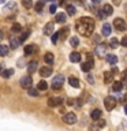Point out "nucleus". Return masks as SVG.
<instances>
[{
	"label": "nucleus",
	"instance_id": "1",
	"mask_svg": "<svg viewBox=\"0 0 127 131\" xmlns=\"http://www.w3.org/2000/svg\"><path fill=\"white\" fill-rule=\"evenodd\" d=\"M77 31L83 37H90L94 31V19L89 16H82L79 20H77Z\"/></svg>",
	"mask_w": 127,
	"mask_h": 131
},
{
	"label": "nucleus",
	"instance_id": "2",
	"mask_svg": "<svg viewBox=\"0 0 127 131\" xmlns=\"http://www.w3.org/2000/svg\"><path fill=\"white\" fill-rule=\"evenodd\" d=\"M63 83H64V77L63 75H57L52 79V89L59 90V89H61Z\"/></svg>",
	"mask_w": 127,
	"mask_h": 131
},
{
	"label": "nucleus",
	"instance_id": "3",
	"mask_svg": "<svg viewBox=\"0 0 127 131\" xmlns=\"http://www.w3.org/2000/svg\"><path fill=\"white\" fill-rule=\"evenodd\" d=\"M104 105H105V109H108V111H112L115 106H116V100H115V97H105L104 98Z\"/></svg>",
	"mask_w": 127,
	"mask_h": 131
},
{
	"label": "nucleus",
	"instance_id": "4",
	"mask_svg": "<svg viewBox=\"0 0 127 131\" xmlns=\"http://www.w3.org/2000/svg\"><path fill=\"white\" fill-rule=\"evenodd\" d=\"M113 26L116 27L119 31H124L126 29H127V23H126V20H124V19L116 18V19L113 20Z\"/></svg>",
	"mask_w": 127,
	"mask_h": 131
},
{
	"label": "nucleus",
	"instance_id": "5",
	"mask_svg": "<svg viewBox=\"0 0 127 131\" xmlns=\"http://www.w3.org/2000/svg\"><path fill=\"white\" fill-rule=\"evenodd\" d=\"M31 83H33V79H31V77L30 75H27V77H23L22 79L19 81V85H20V88H23V89H30L31 88Z\"/></svg>",
	"mask_w": 127,
	"mask_h": 131
},
{
	"label": "nucleus",
	"instance_id": "6",
	"mask_svg": "<svg viewBox=\"0 0 127 131\" xmlns=\"http://www.w3.org/2000/svg\"><path fill=\"white\" fill-rule=\"evenodd\" d=\"M63 122L66 123V124H74V123L77 122V115L74 112H68L66 113L63 116Z\"/></svg>",
	"mask_w": 127,
	"mask_h": 131
},
{
	"label": "nucleus",
	"instance_id": "7",
	"mask_svg": "<svg viewBox=\"0 0 127 131\" xmlns=\"http://www.w3.org/2000/svg\"><path fill=\"white\" fill-rule=\"evenodd\" d=\"M40 75L43 78L51 77L52 75V67H49V66H44V67H41L40 68Z\"/></svg>",
	"mask_w": 127,
	"mask_h": 131
},
{
	"label": "nucleus",
	"instance_id": "8",
	"mask_svg": "<svg viewBox=\"0 0 127 131\" xmlns=\"http://www.w3.org/2000/svg\"><path fill=\"white\" fill-rule=\"evenodd\" d=\"M53 30H55V25H53V22H48L44 26V34L45 36H53Z\"/></svg>",
	"mask_w": 127,
	"mask_h": 131
},
{
	"label": "nucleus",
	"instance_id": "9",
	"mask_svg": "<svg viewBox=\"0 0 127 131\" xmlns=\"http://www.w3.org/2000/svg\"><path fill=\"white\" fill-rule=\"evenodd\" d=\"M61 102H63V98L61 97H51L48 100V105L49 106H57V105H60Z\"/></svg>",
	"mask_w": 127,
	"mask_h": 131
},
{
	"label": "nucleus",
	"instance_id": "10",
	"mask_svg": "<svg viewBox=\"0 0 127 131\" xmlns=\"http://www.w3.org/2000/svg\"><path fill=\"white\" fill-rule=\"evenodd\" d=\"M105 49H107L105 45L104 44H100V45H97V47H96V53H97L98 56H104V55L107 56L108 53L105 52Z\"/></svg>",
	"mask_w": 127,
	"mask_h": 131
},
{
	"label": "nucleus",
	"instance_id": "11",
	"mask_svg": "<svg viewBox=\"0 0 127 131\" xmlns=\"http://www.w3.org/2000/svg\"><path fill=\"white\" fill-rule=\"evenodd\" d=\"M37 66H38V63H37L36 60H33V61H30V63L27 64V72L29 74H33V72H36V70H37Z\"/></svg>",
	"mask_w": 127,
	"mask_h": 131
},
{
	"label": "nucleus",
	"instance_id": "12",
	"mask_svg": "<svg viewBox=\"0 0 127 131\" xmlns=\"http://www.w3.org/2000/svg\"><path fill=\"white\" fill-rule=\"evenodd\" d=\"M68 83L71 85L72 88H75V89L81 88V82H79V79H77L75 77H70L68 78Z\"/></svg>",
	"mask_w": 127,
	"mask_h": 131
},
{
	"label": "nucleus",
	"instance_id": "13",
	"mask_svg": "<svg viewBox=\"0 0 127 131\" xmlns=\"http://www.w3.org/2000/svg\"><path fill=\"white\" fill-rule=\"evenodd\" d=\"M55 20H56L57 23H64L66 20H67V15H66L64 12H59V14H56Z\"/></svg>",
	"mask_w": 127,
	"mask_h": 131
},
{
	"label": "nucleus",
	"instance_id": "14",
	"mask_svg": "<svg viewBox=\"0 0 127 131\" xmlns=\"http://www.w3.org/2000/svg\"><path fill=\"white\" fill-rule=\"evenodd\" d=\"M19 44H20L19 38H16V37H11L10 38V48L11 49H16L19 47Z\"/></svg>",
	"mask_w": 127,
	"mask_h": 131
},
{
	"label": "nucleus",
	"instance_id": "15",
	"mask_svg": "<svg viewBox=\"0 0 127 131\" xmlns=\"http://www.w3.org/2000/svg\"><path fill=\"white\" fill-rule=\"evenodd\" d=\"M102 12L107 15V16H109V15H112V12H113V8L111 4H104L102 6Z\"/></svg>",
	"mask_w": 127,
	"mask_h": 131
},
{
	"label": "nucleus",
	"instance_id": "16",
	"mask_svg": "<svg viewBox=\"0 0 127 131\" xmlns=\"http://www.w3.org/2000/svg\"><path fill=\"white\" fill-rule=\"evenodd\" d=\"M81 68H82V71H85V72L90 71V70L93 68V61H85V63H82Z\"/></svg>",
	"mask_w": 127,
	"mask_h": 131
},
{
	"label": "nucleus",
	"instance_id": "17",
	"mask_svg": "<svg viewBox=\"0 0 127 131\" xmlns=\"http://www.w3.org/2000/svg\"><path fill=\"white\" fill-rule=\"evenodd\" d=\"M70 60H71L72 63H79V61H81V55L78 52L70 53Z\"/></svg>",
	"mask_w": 127,
	"mask_h": 131
},
{
	"label": "nucleus",
	"instance_id": "18",
	"mask_svg": "<svg viewBox=\"0 0 127 131\" xmlns=\"http://www.w3.org/2000/svg\"><path fill=\"white\" fill-rule=\"evenodd\" d=\"M36 51V47L34 45H26V47H25V49H23V53H25V56H29V55H31L33 52Z\"/></svg>",
	"mask_w": 127,
	"mask_h": 131
},
{
	"label": "nucleus",
	"instance_id": "19",
	"mask_svg": "<svg viewBox=\"0 0 127 131\" xmlns=\"http://www.w3.org/2000/svg\"><path fill=\"white\" fill-rule=\"evenodd\" d=\"M113 81V74L111 71H105L104 72V82L105 83H111Z\"/></svg>",
	"mask_w": 127,
	"mask_h": 131
},
{
	"label": "nucleus",
	"instance_id": "20",
	"mask_svg": "<svg viewBox=\"0 0 127 131\" xmlns=\"http://www.w3.org/2000/svg\"><path fill=\"white\" fill-rule=\"evenodd\" d=\"M102 36H105V37H108L111 34V25L109 23H104L102 25Z\"/></svg>",
	"mask_w": 127,
	"mask_h": 131
},
{
	"label": "nucleus",
	"instance_id": "21",
	"mask_svg": "<svg viewBox=\"0 0 127 131\" xmlns=\"http://www.w3.org/2000/svg\"><path fill=\"white\" fill-rule=\"evenodd\" d=\"M90 116H92L93 120H100V117H101V109H94L92 113H90Z\"/></svg>",
	"mask_w": 127,
	"mask_h": 131
},
{
	"label": "nucleus",
	"instance_id": "22",
	"mask_svg": "<svg viewBox=\"0 0 127 131\" xmlns=\"http://www.w3.org/2000/svg\"><path fill=\"white\" fill-rule=\"evenodd\" d=\"M44 60H45V63H47V64H52L53 60H55V57H53V55H52L51 52H48V53H45Z\"/></svg>",
	"mask_w": 127,
	"mask_h": 131
},
{
	"label": "nucleus",
	"instance_id": "23",
	"mask_svg": "<svg viewBox=\"0 0 127 131\" xmlns=\"http://www.w3.org/2000/svg\"><path fill=\"white\" fill-rule=\"evenodd\" d=\"M105 59H107V61H108L109 64H112V66L118 63V57L115 56V55H107Z\"/></svg>",
	"mask_w": 127,
	"mask_h": 131
},
{
	"label": "nucleus",
	"instance_id": "24",
	"mask_svg": "<svg viewBox=\"0 0 127 131\" xmlns=\"http://www.w3.org/2000/svg\"><path fill=\"white\" fill-rule=\"evenodd\" d=\"M8 51H10V48L7 45H0V56H7Z\"/></svg>",
	"mask_w": 127,
	"mask_h": 131
},
{
	"label": "nucleus",
	"instance_id": "25",
	"mask_svg": "<svg viewBox=\"0 0 127 131\" xmlns=\"http://www.w3.org/2000/svg\"><path fill=\"white\" fill-rule=\"evenodd\" d=\"M37 89L38 90H47L48 89V83H47V81H40L38 82V85H37Z\"/></svg>",
	"mask_w": 127,
	"mask_h": 131
},
{
	"label": "nucleus",
	"instance_id": "26",
	"mask_svg": "<svg viewBox=\"0 0 127 131\" xmlns=\"http://www.w3.org/2000/svg\"><path fill=\"white\" fill-rule=\"evenodd\" d=\"M70 44H71V47H74V48H77L78 45H79V38H78V37H71V38H70Z\"/></svg>",
	"mask_w": 127,
	"mask_h": 131
},
{
	"label": "nucleus",
	"instance_id": "27",
	"mask_svg": "<svg viewBox=\"0 0 127 131\" xmlns=\"http://www.w3.org/2000/svg\"><path fill=\"white\" fill-rule=\"evenodd\" d=\"M118 47H119V41H118V38H115V37H112V40L109 41V48L116 49Z\"/></svg>",
	"mask_w": 127,
	"mask_h": 131
},
{
	"label": "nucleus",
	"instance_id": "28",
	"mask_svg": "<svg viewBox=\"0 0 127 131\" xmlns=\"http://www.w3.org/2000/svg\"><path fill=\"white\" fill-rule=\"evenodd\" d=\"M2 75H3V78H10L11 75H14V70H12V68H8V70H4V71H3V74H2Z\"/></svg>",
	"mask_w": 127,
	"mask_h": 131
},
{
	"label": "nucleus",
	"instance_id": "29",
	"mask_svg": "<svg viewBox=\"0 0 127 131\" xmlns=\"http://www.w3.org/2000/svg\"><path fill=\"white\" fill-rule=\"evenodd\" d=\"M29 34H30V31H29V30H25V31H22V33H20V37H19V41H20V44H22L23 41L27 38V37H29Z\"/></svg>",
	"mask_w": 127,
	"mask_h": 131
},
{
	"label": "nucleus",
	"instance_id": "30",
	"mask_svg": "<svg viewBox=\"0 0 127 131\" xmlns=\"http://www.w3.org/2000/svg\"><path fill=\"white\" fill-rule=\"evenodd\" d=\"M27 94H29V96H31V97H37V96H38V89L30 88V89L27 90Z\"/></svg>",
	"mask_w": 127,
	"mask_h": 131
},
{
	"label": "nucleus",
	"instance_id": "31",
	"mask_svg": "<svg viewBox=\"0 0 127 131\" xmlns=\"http://www.w3.org/2000/svg\"><path fill=\"white\" fill-rule=\"evenodd\" d=\"M122 86H123L122 82H113L112 90H115V92H120V90H122Z\"/></svg>",
	"mask_w": 127,
	"mask_h": 131
},
{
	"label": "nucleus",
	"instance_id": "32",
	"mask_svg": "<svg viewBox=\"0 0 127 131\" xmlns=\"http://www.w3.org/2000/svg\"><path fill=\"white\" fill-rule=\"evenodd\" d=\"M20 30H22V26H20L19 23H14V25H12V27H11L12 33H19Z\"/></svg>",
	"mask_w": 127,
	"mask_h": 131
},
{
	"label": "nucleus",
	"instance_id": "33",
	"mask_svg": "<svg viewBox=\"0 0 127 131\" xmlns=\"http://www.w3.org/2000/svg\"><path fill=\"white\" fill-rule=\"evenodd\" d=\"M34 8H36L37 12H41V11H43V8H44V2H37L34 4Z\"/></svg>",
	"mask_w": 127,
	"mask_h": 131
},
{
	"label": "nucleus",
	"instance_id": "34",
	"mask_svg": "<svg viewBox=\"0 0 127 131\" xmlns=\"http://www.w3.org/2000/svg\"><path fill=\"white\" fill-rule=\"evenodd\" d=\"M67 12H68V15H75L77 10H75V7H74V6L68 4V6H67Z\"/></svg>",
	"mask_w": 127,
	"mask_h": 131
},
{
	"label": "nucleus",
	"instance_id": "35",
	"mask_svg": "<svg viewBox=\"0 0 127 131\" xmlns=\"http://www.w3.org/2000/svg\"><path fill=\"white\" fill-rule=\"evenodd\" d=\"M68 30H70L68 27H64V29H61V30L59 31V36H60V38H66V36H67Z\"/></svg>",
	"mask_w": 127,
	"mask_h": 131
},
{
	"label": "nucleus",
	"instance_id": "36",
	"mask_svg": "<svg viewBox=\"0 0 127 131\" xmlns=\"http://www.w3.org/2000/svg\"><path fill=\"white\" fill-rule=\"evenodd\" d=\"M60 38V36H59V31H57V33H53V36H52V44H56L57 42V40H59Z\"/></svg>",
	"mask_w": 127,
	"mask_h": 131
},
{
	"label": "nucleus",
	"instance_id": "37",
	"mask_svg": "<svg viewBox=\"0 0 127 131\" xmlns=\"http://www.w3.org/2000/svg\"><path fill=\"white\" fill-rule=\"evenodd\" d=\"M22 4H23V7H26V8H31L33 7V3L30 2V0H23Z\"/></svg>",
	"mask_w": 127,
	"mask_h": 131
},
{
	"label": "nucleus",
	"instance_id": "38",
	"mask_svg": "<svg viewBox=\"0 0 127 131\" xmlns=\"http://www.w3.org/2000/svg\"><path fill=\"white\" fill-rule=\"evenodd\" d=\"M49 12H51V14H56V4L55 3L51 4V7H49Z\"/></svg>",
	"mask_w": 127,
	"mask_h": 131
},
{
	"label": "nucleus",
	"instance_id": "39",
	"mask_svg": "<svg viewBox=\"0 0 127 131\" xmlns=\"http://www.w3.org/2000/svg\"><path fill=\"white\" fill-rule=\"evenodd\" d=\"M120 45H122V47H126V48H127V36L122 38V41H120Z\"/></svg>",
	"mask_w": 127,
	"mask_h": 131
},
{
	"label": "nucleus",
	"instance_id": "40",
	"mask_svg": "<svg viewBox=\"0 0 127 131\" xmlns=\"http://www.w3.org/2000/svg\"><path fill=\"white\" fill-rule=\"evenodd\" d=\"M15 8V3H8L6 6V10H14Z\"/></svg>",
	"mask_w": 127,
	"mask_h": 131
},
{
	"label": "nucleus",
	"instance_id": "41",
	"mask_svg": "<svg viewBox=\"0 0 127 131\" xmlns=\"http://www.w3.org/2000/svg\"><path fill=\"white\" fill-rule=\"evenodd\" d=\"M97 15H98V18H101V19H104L105 16H107L104 12H102V10H98V11H97Z\"/></svg>",
	"mask_w": 127,
	"mask_h": 131
},
{
	"label": "nucleus",
	"instance_id": "42",
	"mask_svg": "<svg viewBox=\"0 0 127 131\" xmlns=\"http://www.w3.org/2000/svg\"><path fill=\"white\" fill-rule=\"evenodd\" d=\"M97 126L98 127H104L105 126V120H102V119L101 120H97Z\"/></svg>",
	"mask_w": 127,
	"mask_h": 131
},
{
	"label": "nucleus",
	"instance_id": "43",
	"mask_svg": "<svg viewBox=\"0 0 127 131\" xmlns=\"http://www.w3.org/2000/svg\"><path fill=\"white\" fill-rule=\"evenodd\" d=\"M86 79H88V82H89V83H94L93 75H88V78H86Z\"/></svg>",
	"mask_w": 127,
	"mask_h": 131
},
{
	"label": "nucleus",
	"instance_id": "44",
	"mask_svg": "<svg viewBox=\"0 0 127 131\" xmlns=\"http://www.w3.org/2000/svg\"><path fill=\"white\" fill-rule=\"evenodd\" d=\"M67 104H68V105H72L74 101H72V100H67Z\"/></svg>",
	"mask_w": 127,
	"mask_h": 131
},
{
	"label": "nucleus",
	"instance_id": "45",
	"mask_svg": "<svg viewBox=\"0 0 127 131\" xmlns=\"http://www.w3.org/2000/svg\"><path fill=\"white\" fill-rule=\"evenodd\" d=\"M123 75H124V78H126V79H127V68L124 70V72H123Z\"/></svg>",
	"mask_w": 127,
	"mask_h": 131
},
{
	"label": "nucleus",
	"instance_id": "46",
	"mask_svg": "<svg viewBox=\"0 0 127 131\" xmlns=\"http://www.w3.org/2000/svg\"><path fill=\"white\" fill-rule=\"evenodd\" d=\"M124 101H126V102H127V93H126V94H124ZM126 105H127V104H126Z\"/></svg>",
	"mask_w": 127,
	"mask_h": 131
},
{
	"label": "nucleus",
	"instance_id": "47",
	"mask_svg": "<svg viewBox=\"0 0 127 131\" xmlns=\"http://www.w3.org/2000/svg\"><path fill=\"white\" fill-rule=\"evenodd\" d=\"M2 38H3V34H2V30H0V41H2Z\"/></svg>",
	"mask_w": 127,
	"mask_h": 131
},
{
	"label": "nucleus",
	"instance_id": "48",
	"mask_svg": "<svg viewBox=\"0 0 127 131\" xmlns=\"http://www.w3.org/2000/svg\"><path fill=\"white\" fill-rule=\"evenodd\" d=\"M124 112H126V115H127V105L124 106Z\"/></svg>",
	"mask_w": 127,
	"mask_h": 131
}]
</instances>
